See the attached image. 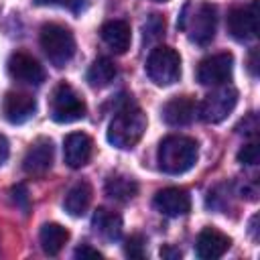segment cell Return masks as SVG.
<instances>
[{"label":"cell","mask_w":260,"mask_h":260,"mask_svg":"<svg viewBox=\"0 0 260 260\" xmlns=\"http://www.w3.org/2000/svg\"><path fill=\"white\" fill-rule=\"evenodd\" d=\"M154 207L162 213V215H169V217H179V215H185L189 209H191V197L185 189L181 187H167V189H160L156 195H154Z\"/></svg>","instance_id":"cell-14"},{"label":"cell","mask_w":260,"mask_h":260,"mask_svg":"<svg viewBox=\"0 0 260 260\" xmlns=\"http://www.w3.org/2000/svg\"><path fill=\"white\" fill-rule=\"evenodd\" d=\"M234 71V57L232 53H215L205 57L197 67V81L207 87L223 85L230 81Z\"/></svg>","instance_id":"cell-8"},{"label":"cell","mask_w":260,"mask_h":260,"mask_svg":"<svg viewBox=\"0 0 260 260\" xmlns=\"http://www.w3.org/2000/svg\"><path fill=\"white\" fill-rule=\"evenodd\" d=\"M146 126H148L146 114L136 104L126 100L116 110V114L108 126V142L122 150L134 148L140 142V138L144 136Z\"/></svg>","instance_id":"cell-1"},{"label":"cell","mask_w":260,"mask_h":260,"mask_svg":"<svg viewBox=\"0 0 260 260\" xmlns=\"http://www.w3.org/2000/svg\"><path fill=\"white\" fill-rule=\"evenodd\" d=\"M91 197H93V189L87 181H77L65 195L63 199V207L69 215L73 217H81L87 213L89 205H91Z\"/></svg>","instance_id":"cell-18"},{"label":"cell","mask_w":260,"mask_h":260,"mask_svg":"<svg viewBox=\"0 0 260 260\" xmlns=\"http://www.w3.org/2000/svg\"><path fill=\"white\" fill-rule=\"evenodd\" d=\"M41 49L45 51L47 59L55 67H63L75 55V37L63 24H57V22L43 24V28H41Z\"/></svg>","instance_id":"cell-4"},{"label":"cell","mask_w":260,"mask_h":260,"mask_svg":"<svg viewBox=\"0 0 260 260\" xmlns=\"http://www.w3.org/2000/svg\"><path fill=\"white\" fill-rule=\"evenodd\" d=\"M75 258H81V260H85V258H102V252H98V250L91 248L89 244H81V246L75 250Z\"/></svg>","instance_id":"cell-27"},{"label":"cell","mask_w":260,"mask_h":260,"mask_svg":"<svg viewBox=\"0 0 260 260\" xmlns=\"http://www.w3.org/2000/svg\"><path fill=\"white\" fill-rule=\"evenodd\" d=\"M116 75H118V69H116L114 61L108 59V57H100V59H95V61L89 65L85 79H87V83H89L91 87H98V89H100V87L110 85Z\"/></svg>","instance_id":"cell-21"},{"label":"cell","mask_w":260,"mask_h":260,"mask_svg":"<svg viewBox=\"0 0 260 260\" xmlns=\"http://www.w3.org/2000/svg\"><path fill=\"white\" fill-rule=\"evenodd\" d=\"M238 104V89L230 83L215 85L213 91H209L203 102L197 106V114L207 124H219L223 122Z\"/></svg>","instance_id":"cell-6"},{"label":"cell","mask_w":260,"mask_h":260,"mask_svg":"<svg viewBox=\"0 0 260 260\" xmlns=\"http://www.w3.org/2000/svg\"><path fill=\"white\" fill-rule=\"evenodd\" d=\"M53 156H55V148H53L51 138H37L28 146V150L22 158V169H24V173H28L32 177H41L51 169Z\"/></svg>","instance_id":"cell-11"},{"label":"cell","mask_w":260,"mask_h":260,"mask_svg":"<svg viewBox=\"0 0 260 260\" xmlns=\"http://www.w3.org/2000/svg\"><path fill=\"white\" fill-rule=\"evenodd\" d=\"M106 193L116 201H130L138 193V183L126 175H114L106 181Z\"/></svg>","instance_id":"cell-22"},{"label":"cell","mask_w":260,"mask_h":260,"mask_svg":"<svg viewBox=\"0 0 260 260\" xmlns=\"http://www.w3.org/2000/svg\"><path fill=\"white\" fill-rule=\"evenodd\" d=\"M124 254L128 258H134V260H142L146 256V240L140 234L130 236L124 244Z\"/></svg>","instance_id":"cell-23"},{"label":"cell","mask_w":260,"mask_h":260,"mask_svg":"<svg viewBox=\"0 0 260 260\" xmlns=\"http://www.w3.org/2000/svg\"><path fill=\"white\" fill-rule=\"evenodd\" d=\"M154 20H156V14H152L150 20L144 24V41H152V39L160 37V32L165 30V20H158L156 26H154Z\"/></svg>","instance_id":"cell-25"},{"label":"cell","mask_w":260,"mask_h":260,"mask_svg":"<svg viewBox=\"0 0 260 260\" xmlns=\"http://www.w3.org/2000/svg\"><path fill=\"white\" fill-rule=\"evenodd\" d=\"M93 152V140L85 132H71L63 140V156L71 169H79L89 162Z\"/></svg>","instance_id":"cell-15"},{"label":"cell","mask_w":260,"mask_h":260,"mask_svg":"<svg viewBox=\"0 0 260 260\" xmlns=\"http://www.w3.org/2000/svg\"><path fill=\"white\" fill-rule=\"evenodd\" d=\"M87 106L83 98L69 85V83H59L53 89L51 95V118L59 124H71L77 122L85 116Z\"/></svg>","instance_id":"cell-7"},{"label":"cell","mask_w":260,"mask_h":260,"mask_svg":"<svg viewBox=\"0 0 260 260\" xmlns=\"http://www.w3.org/2000/svg\"><path fill=\"white\" fill-rule=\"evenodd\" d=\"M152 2H167V0H152Z\"/></svg>","instance_id":"cell-30"},{"label":"cell","mask_w":260,"mask_h":260,"mask_svg":"<svg viewBox=\"0 0 260 260\" xmlns=\"http://www.w3.org/2000/svg\"><path fill=\"white\" fill-rule=\"evenodd\" d=\"M8 154H10V146H8V140H6V136H4V134H0V167L6 162Z\"/></svg>","instance_id":"cell-28"},{"label":"cell","mask_w":260,"mask_h":260,"mask_svg":"<svg viewBox=\"0 0 260 260\" xmlns=\"http://www.w3.org/2000/svg\"><path fill=\"white\" fill-rule=\"evenodd\" d=\"M37 112V100L24 91H8L2 100V116L10 124H24Z\"/></svg>","instance_id":"cell-12"},{"label":"cell","mask_w":260,"mask_h":260,"mask_svg":"<svg viewBox=\"0 0 260 260\" xmlns=\"http://www.w3.org/2000/svg\"><path fill=\"white\" fill-rule=\"evenodd\" d=\"M160 256H165V258H181V252L179 250H173V248H162L160 250Z\"/></svg>","instance_id":"cell-29"},{"label":"cell","mask_w":260,"mask_h":260,"mask_svg":"<svg viewBox=\"0 0 260 260\" xmlns=\"http://www.w3.org/2000/svg\"><path fill=\"white\" fill-rule=\"evenodd\" d=\"M146 75L158 87L173 85L181 77V55L171 47H156L146 59Z\"/></svg>","instance_id":"cell-5"},{"label":"cell","mask_w":260,"mask_h":260,"mask_svg":"<svg viewBox=\"0 0 260 260\" xmlns=\"http://www.w3.org/2000/svg\"><path fill=\"white\" fill-rule=\"evenodd\" d=\"M258 2L236 6L228 12V32L236 41H252L258 32Z\"/></svg>","instance_id":"cell-9"},{"label":"cell","mask_w":260,"mask_h":260,"mask_svg":"<svg viewBox=\"0 0 260 260\" xmlns=\"http://www.w3.org/2000/svg\"><path fill=\"white\" fill-rule=\"evenodd\" d=\"M39 240H41V246H43L45 254L57 256V254L63 250V246L67 244L69 232H67L61 223H45V225L41 228Z\"/></svg>","instance_id":"cell-20"},{"label":"cell","mask_w":260,"mask_h":260,"mask_svg":"<svg viewBox=\"0 0 260 260\" xmlns=\"http://www.w3.org/2000/svg\"><path fill=\"white\" fill-rule=\"evenodd\" d=\"M238 160L242 165H248V167L256 165L258 162V144L256 142H250V144L242 146L240 152H238Z\"/></svg>","instance_id":"cell-24"},{"label":"cell","mask_w":260,"mask_h":260,"mask_svg":"<svg viewBox=\"0 0 260 260\" xmlns=\"http://www.w3.org/2000/svg\"><path fill=\"white\" fill-rule=\"evenodd\" d=\"M8 73L14 81L24 85H41L45 81V69L43 65L28 53H12L8 59Z\"/></svg>","instance_id":"cell-10"},{"label":"cell","mask_w":260,"mask_h":260,"mask_svg":"<svg viewBox=\"0 0 260 260\" xmlns=\"http://www.w3.org/2000/svg\"><path fill=\"white\" fill-rule=\"evenodd\" d=\"M197 142L189 136L171 134L167 136L156 150V162L158 169L167 175H183L197 162Z\"/></svg>","instance_id":"cell-3"},{"label":"cell","mask_w":260,"mask_h":260,"mask_svg":"<svg viewBox=\"0 0 260 260\" xmlns=\"http://www.w3.org/2000/svg\"><path fill=\"white\" fill-rule=\"evenodd\" d=\"M160 116L169 126H187L197 116V104L189 95H179L162 106Z\"/></svg>","instance_id":"cell-16"},{"label":"cell","mask_w":260,"mask_h":260,"mask_svg":"<svg viewBox=\"0 0 260 260\" xmlns=\"http://www.w3.org/2000/svg\"><path fill=\"white\" fill-rule=\"evenodd\" d=\"M230 246H232V240L223 232H219L215 228H205L197 236L195 254L201 260H217L230 250Z\"/></svg>","instance_id":"cell-13"},{"label":"cell","mask_w":260,"mask_h":260,"mask_svg":"<svg viewBox=\"0 0 260 260\" xmlns=\"http://www.w3.org/2000/svg\"><path fill=\"white\" fill-rule=\"evenodd\" d=\"M179 28L189 37L191 43L207 47L217 28V10L211 2H187L179 14Z\"/></svg>","instance_id":"cell-2"},{"label":"cell","mask_w":260,"mask_h":260,"mask_svg":"<svg viewBox=\"0 0 260 260\" xmlns=\"http://www.w3.org/2000/svg\"><path fill=\"white\" fill-rule=\"evenodd\" d=\"M100 35H102V41L114 53H126L130 49L132 32H130V24L126 20H108L102 26Z\"/></svg>","instance_id":"cell-17"},{"label":"cell","mask_w":260,"mask_h":260,"mask_svg":"<svg viewBox=\"0 0 260 260\" xmlns=\"http://www.w3.org/2000/svg\"><path fill=\"white\" fill-rule=\"evenodd\" d=\"M91 225L102 238H106L110 242H114L122 236V217H120V213H116L112 209H106V207L95 209L93 217H91Z\"/></svg>","instance_id":"cell-19"},{"label":"cell","mask_w":260,"mask_h":260,"mask_svg":"<svg viewBox=\"0 0 260 260\" xmlns=\"http://www.w3.org/2000/svg\"><path fill=\"white\" fill-rule=\"evenodd\" d=\"M35 2L41 6H67L73 10H79L83 0H35Z\"/></svg>","instance_id":"cell-26"}]
</instances>
